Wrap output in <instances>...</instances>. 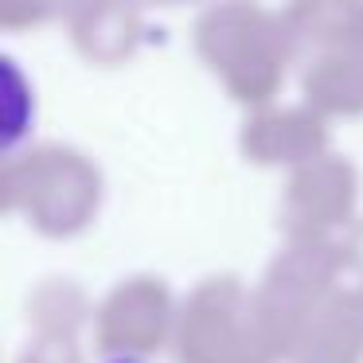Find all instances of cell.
Listing matches in <instances>:
<instances>
[{"instance_id":"1","label":"cell","mask_w":363,"mask_h":363,"mask_svg":"<svg viewBox=\"0 0 363 363\" xmlns=\"http://www.w3.org/2000/svg\"><path fill=\"white\" fill-rule=\"evenodd\" d=\"M285 363H363V285H340Z\"/></svg>"},{"instance_id":"2","label":"cell","mask_w":363,"mask_h":363,"mask_svg":"<svg viewBox=\"0 0 363 363\" xmlns=\"http://www.w3.org/2000/svg\"><path fill=\"white\" fill-rule=\"evenodd\" d=\"M32 113H35V98H32L24 71L12 59L0 55V152L16 149L28 137Z\"/></svg>"},{"instance_id":"3","label":"cell","mask_w":363,"mask_h":363,"mask_svg":"<svg viewBox=\"0 0 363 363\" xmlns=\"http://www.w3.org/2000/svg\"><path fill=\"white\" fill-rule=\"evenodd\" d=\"M355 274H359V285H363V242L355 246Z\"/></svg>"},{"instance_id":"4","label":"cell","mask_w":363,"mask_h":363,"mask_svg":"<svg viewBox=\"0 0 363 363\" xmlns=\"http://www.w3.org/2000/svg\"><path fill=\"white\" fill-rule=\"evenodd\" d=\"M113 363H137V359H113Z\"/></svg>"}]
</instances>
